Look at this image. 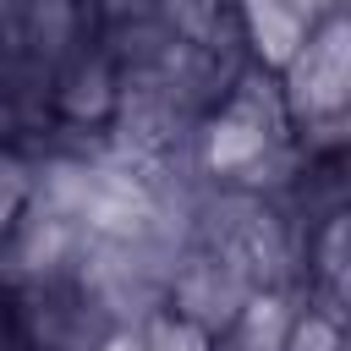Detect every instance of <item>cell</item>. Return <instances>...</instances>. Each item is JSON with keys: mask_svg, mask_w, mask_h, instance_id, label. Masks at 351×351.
<instances>
[{"mask_svg": "<svg viewBox=\"0 0 351 351\" xmlns=\"http://www.w3.org/2000/svg\"><path fill=\"white\" fill-rule=\"evenodd\" d=\"M170 313H181V318H192L197 329H208V335H225L230 324H236V313L258 296V280H252V269L236 258V252H225V247H197V252H186L181 263H176V274H170Z\"/></svg>", "mask_w": 351, "mask_h": 351, "instance_id": "2", "label": "cell"}, {"mask_svg": "<svg viewBox=\"0 0 351 351\" xmlns=\"http://www.w3.org/2000/svg\"><path fill=\"white\" fill-rule=\"evenodd\" d=\"M88 351H143V329H137V324H115V329H104Z\"/></svg>", "mask_w": 351, "mask_h": 351, "instance_id": "10", "label": "cell"}, {"mask_svg": "<svg viewBox=\"0 0 351 351\" xmlns=\"http://www.w3.org/2000/svg\"><path fill=\"white\" fill-rule=\"evenodd\" d=\"M16 22H22V38L38 55H60L71 27H77V0H22Z\"/></svg>", "mask_w": 351, "mask_h": 351, "instance_id": "5", "label": "cell"}, {"mask_svg": "<svg viewBox=\"0 0 351 351\" xmlns=\"http://www.w3.org/2000/svg\"><path fill=\"white\" fill-rule=\"evenodd\" d=\"M115 99H121V77H115L110 60H99V55H82V60L60 77V88H55V104H60V115H71V121H110V115H115Z\"/></svg>", "mask_w": 351, "mask_h": 351, "instance_id": "4", "label": "cell"}, {"mask_svg": "<svg viewBox=\"0 0 351 351\" xmlns=\"http://www.w3.org/2000/svg\"><path fill=\"white\" fill-rule=\"evenodd\" d=\"M137 329H143V351H214V335L181 313H148Z\"/></svg>", "mask_w": 351, "mask_h": 351, "instance_id": "6", "label": "cell"}, {"mask_svg": "<svg viewBox=\"0 0 351 351\" xmlns=\"http://www.w3.org/2000/svg\"><path fill=\"white\" fill-rule=\"evenodd\" d=\"M318 274L329 285H340V274H346V214H335L318 236Z\"/></svg>", "mask_w": 351, "mask_h": 351, "instance_id": "9", "label": "cell"}, {"mask_svg": "<svg viewBox=\"0 0 351 351\" xmlns=\"http://www.w3.org/2000/svg\"><path fill=\"white\" fill-rule=\"evenodd\" d=\"M159 22L181 44H214L219 27V0H159Z\"/></svg>", "mask_w": 351, "mask_h": 351, "instance_id": "7", "label": "cell"}, {"mask_svg": "<svg viewBox=\"0 0 351 351\" xmlns=\"http://www.w3.org/2000/svg\"><path fill=\"white\" fill-rule=\"evenodd\" d=\"M307 27H313V16H302L291 0H241V33L263 71H280L302 49Z\"/></svg>", "mask_w": 351, "mask_h": 351, "instance_id": "3", "label": "cell"}, {"mask_svg": "<svg viewBox=\"0 0 351 351\" xmlns=\"http://www.w3.org/2000/svg\"><path fill=\"white\" fill-rule=\"evenodd\" d=\"M285 351H340L335 318H324V313H296V318H291V335H285Z\"/></svg>", "mask_w": 351, "mask_h": 351, "instance_id": "8", "label": "cell"}, {"mask_svg": "<svg viewBox=\"0 0 351 351\" xmlns=\"http://www.w3.org/2000/svg\"><path fill=\"white\" fill-rule=\"evenodd\" d=\"M280 99L285 115L302 126L318 121H340L346 99H351V27L346 16H318L302 38V49L280 66Z\"/></svg>", "mask_w": 351, "mask_h": 351, "instance_id": "1", "label": "cell"}, {"mask_svg": "<svg viewBox=\"0 0 351 351\" xmlns=\"http://www.w3.org/2000/svg\"><path fill=\"white\" fill-rule=\"evenodd\" d=\"M104 5H110V11H121V16H126V11H143V5H148V0H104Z\"/></svg>", "mask_w": 351, "mask_h": 351, "instance_id": "11", "label": "cell"}]
</instances>
